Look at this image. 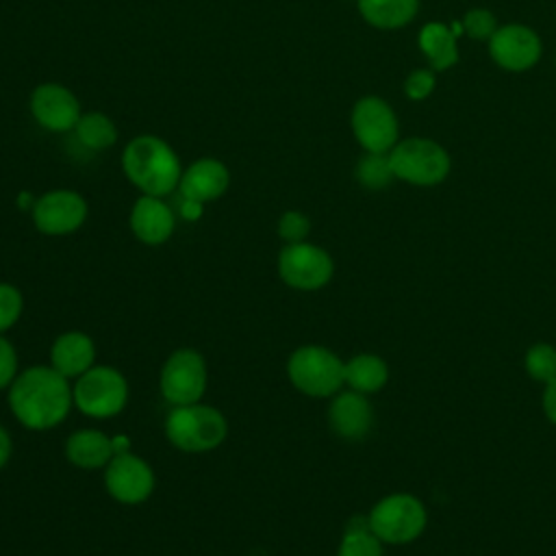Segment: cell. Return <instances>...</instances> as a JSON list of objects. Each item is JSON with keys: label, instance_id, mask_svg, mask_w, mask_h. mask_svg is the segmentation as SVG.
<instances>
[{"label": "cell", "instance_id": "6da1fadb", "mask_svg": "<svg viewBox=\"0 0 556 556\" xmlns=\"http://www.w3.org/2000/svg\"><path fill=\"white\" fill-rule=\"evenodd\" d=\"M72 406V384L52 365H33L9 387V408L28 430L56 428Z\"/></svg>", "mask_w": 556, "mask_h": 556}, {"label": "cell", "instance_id": "7a4b0ae2", "mask_svg": "<svg viewBox=\"0 0 556 556\" xmlns=\"http://www.w3.org/2000/svg\"><path fill=\"white\" fill-rule=\"evenodd\" d=\"M126 178L146 195H167L180 182L182 167L176 152L156 135L130 139L122 154Z\"/></svg>", "mask_w": 556, "mask_h": 556}, {"label": "cell", "instance_id": "3957f363", "mask_svg": "<svg viewBox=\"0 0 556 556\" xmlns=\"http://www.w3.org/2000/svg\"><path fill=\"white\" fill-rule=\"evenodd\" d=\"M167 441L187 454H202L219 447L228 434V421L215 406L195 402L172 406L165 417Z\"/></svg>", "mask_w": 556, "mask_h": 556}, {"label": "cell", "instance_id": "277c9868", "mask_svg": "<svg viewBox=\"0 0 556 556\" xmlns=\"http://www.w3.org/2000/svg\"><path fill=\"white\" fill-rule=\"evenodd\" d=\"M291 384L311 397H330L345 384V363L321 345H302L287 361Z\"/></svg>", "mask_w": 556, "mask_h": 556}, {"label": "cell", "instance_id": "5b68a950", "mask_svg": "<svg viewBox=\"0 0 556 556\" xmlns=\"http://www.w3.org/2000/svg\"><path fill=\"white\" fill-rule=\"evenodd\" d=\"M74 406L91 419L119 415L128 402V380L111 365H93L72 384Z\"/></svg>", "mask_w": 556, "mask_h": 556}, {"label": "cell", "instance_id": "8992f818", "mask_svg": "<svg viewBox=\"0 0 556 556\" xmlns=\"http://www.w3.org/2000/svg\"><path fill=\"white\" fill-rule=\"evenodd\" d=\"M206 380L208 371L204 356L193 348H178L165 358L161 367L159 389L172 406L195 404L202 402Z\"/></svg>", "mask_w": 556, "mask_h": 556}, {"label": "cell", "instance_id": "52a82bcc", "mask_svg": "<svg viewBox=\"0 0 556 556\" xmlns=\"http://www.w3.org/2000/svg\"><path fill=\"white\" fill-rule=\"evenodd\" d=\"M393 174L413 185H437L450 172V156L430 139H404L389 152Z\"/></svg>", "mask_w": 556, "mask_h": 556}, {"label": "cell", "instance_id": "ba28073f", "mask_svg": "<svg viewBox=\"0 0 556 556\" xmlns=\"http://www.w3.org/2000/svg\"><path fill=\"white\" fill-rule=\"evenodd\" d=\"M330 254L308 241L287 243L278 254V276L298 291H317L332 278Z\"/></svg>", "mask_w": 556, "mask_h": 556}, {"label": "cell", "instance_id": "9c48e42d", "mask_svg": "<svg viewBox=\"0 0 556 556\" xmlns=\"http://www.w3.org/2000/svg\"><path fill=\"white\" fill-rule=\"evenodd\" d=\"M367 519L371 532L387 543L413 541L426 526L424 506L406 493H395L380 500Z\"/></svg>", "mask_w": 556, "mask_h": 556}, {"label": "cell", "instance_id": "30bf717a", "mask_svg": "<svg viewBox=\"0 0 556 556\" xmlns=\"http://www.w3.org/2000/svg\"><path fill=\"white\" fill-rule=\"evenodd\" d=\"M106 493L119 504H141L154 491V471L141 456L132 452L115 454L104 467Z\"/></svg>", "mask_w": 556, "mask_h": 556}, {"label": "cell", "instance_id": "8fae6325", "mask_svg": "<svg viewBox=\"0 0 556 556\" xmlns=\"http://www.w3.org/2000/svg\"><path fill=\"white\" fill-rule=\"evenodd\" d=\"M87 219V202L72 189H54L43 193L33 204L35 228L50 237H61L78 230Z\"/></svg>", "mask_w": 556, "mask_h": 556}, {"label": "cell", "instance_id": "7c38bea8", "mask_svg": "<svg viewBox=\"0 0 556 556\" xmlns=\"http://www.w3.org/2000/svg\"><path fill=\"white\" fill-rule=\"evenodd\" d=\"M352 130L367 152H387L397 141V122L391 106L374 96L354 104Z\"/></svg>", "mask_w": 556, "mask_h": 556}, {"label": "cell", "instance_id": "4fadbf2b", "mask_svg": "<svg viewBox=\"0 0 556 556\" xmlns=\"http://www.w3.org/2000/svg\"><path fill=\"white\" fill-rule=\"evenodd\" d=\"M30 111L43 128L54 132L74 128L80 117V104L76 96L59 83H43L35 87L30 96Z\"/></svg>", "mask_w": 556, "mask_h": 556}, {"label": "cell", "instance_id": "5bb4252c", "mask_svg": "<svg viewBox=\"0 0 556 556\" xmlns=\"http://www.w3.org/2000/svg\"><path fill=\"white\" fill-rule=\"evenodd\" d=\"M489 48L495 63L510 72L528 70L541 56L539 37L534 35V30L519 24L497 28L489 39Z\"/></svg>", "mask_w": 556, "mask_h": 556}, {"label": "cell", "instance_id": "9a60e30c", "mask_svg": "<svg viewBox=\"0 0 556 556\" xmlns=\"http://www.w3.org/2000/svg\"><path fill=\"white\" fill-rule=\"evenodd\" d=\"M176 228L174 211L159 195H141L130 211V230L146 245L165 243Z\"/></svg>", "mask_w": 556, "mask_h": 556}, {"label": "cell", "instance_id": "2e32d148", "mask_svg": "<svg viewBox=\"0 0 556 556\" xmlns=\"http://www.w3.org/2000/svg\"><path fill=\"white\" fill-rule=\"evenodd\" d=\"M230 185V172L228 167L217 159H200L193 161L180 176L178 189L182 198L195 200V202H211L224 195V191Z\"/></svg>", "mask_w": 556, "mask_h": 556}, {"label": "cell", "instance_id": "e0dca14e", "mask_svg": "<svg viewBox=\"0 0 556 556\" xmlns=\"http://www.w3.org/2000/svg\"><path fill=\"white\" fill-rule=\"evenodd\" d=\"M50 365L67 380L78 378L96 365V343L87 332L67 330L50 348Z\"/></svg>", "mask_w": 556, "mask_h": 556}, {"label": "cell", "instance_id": "ac0fdd59", "mask_svg": "<svg viewBox=\"0 0 556 556\" xmlns=\"http://www.w3.org/2000/svg\"><path fill=\"white\" fill-rule=\"evenodd\" d=\"M328 419L332 430L343 439H361L371 428V406L358 391L334 393Z\"/></svg>", "mask_w": 556, "mask_h": 556}, {"label": "cell", "instance_id": "d6986e66", "mask_svg": "<svg viewBox=\"0 0 556 556\" xmlns=\"http://www.w3.org/2000/svg\"><path fill=\"white\" fill-rule=\"evenodd\" d=\"M65 456L78 469L89 471L106 467L109 460L115 456L113 439L96 428L76 430L65 441Z\"/></svg>", "mask_w": 556, "mask_h": 556}, {"label": "cell", "instance_id": "ffe728a7", "mask_svg": "<svg viewBox=\"0 0 556 556\" xmlns=\"http://www.w3.org/2000/svg\"><path fill=\"white\" fill-rule=\"evenodd\" d=\"M361 15L378 28H397L413 20L417 0H356Z\"/></svg>", "mask_w": 556, "mask_h": 556}, {"label": "cell", "instance_id": "44dd1931", "mask_svg": "<svg viewBox=\"0 0 556 556\" xmlns=\"http://www.w3.org/2000/svg\"><path fill=\"white\" fill-rule=\"evenodd\" d=\"M387 382V365L376 354H356L345 363V384L358 393H374Z\"/></svg>", "mask_w": 556, "mask_h": 556}, {"label": "cell", "instance_id": "7402d4cb", "mask_svg": "<svg viewBox=\"0 0 556 556\" xmlns=\"http://www.w3.org/2000/svg\"><path fill=\"white\" fill-rule=\"evenodd\" d=\"M419 46L434 70H445L458 61L456 33L443 24H426L419 33Z\"/></svg>", "mask_w": 556, "mask_h": 556}, {"label": "cell", "instance_id": "603a6c76", "mask_svg": "<svg viewBox=\"0 0 556 556\" xmlns=\"http://www.w3.org/2000/svg\"><path fill=\"white\" fill-rule=\"evenodd\" d=\"M74 128H76L78 141L89 150H104L113 146L117 139V128L113 119L104 113H96V111L85 113L78 117Z\"/></svg>", "mask_w": 556, "mask_h": 556}, {"label": "cell", "instance_id": "cb8c5ba5", "mask_svg": "<svg viewBox=\"0 0 556 556\" xmlns=\"http://www.w3.org/2000/svg\"><path fill=\"white\" fill-rule=\"evenodd\" d=\"M337 556H382L380 539L371 532L367 517H354L348 523Z\"/></svg>", "mask_w": 556, "mask_h": 556}, {"label": "cell", "instance_id": "d4e9b609", "mask_svg": "<svg viewBox=\"0 0 556 556\" xmlns=\"http://www.w3.org/2000/svg\"><path fill=\"white\" fill-rule=\"evenodd\" d=\"M393 176L395 174L387 152H367L356 165V178L367 189H382Z\"/></svg>", "mask_w": 556, "mask_h": 556}, {"label": "cell", "instance_id": "484cf974", "mask_svg": "<svg viewBox=\"0 0 556 556\" xmlns=\"http://www.w3.org/2000/svg\"><path fill=\"white\" fill-rule=\"evenodd\" d=\"M526 367L534 380L552 382L556 378V350L545 343L530 348L526 354Z\"/></svg>", "mask_w": 556, "mask_h": 556}, {"label": "cell", "instance_id": "4316f807", "mask_svg": "<svg viewBox=\"0 0 556 556\" xmlns=\"http://www.w3.org/2000/svg\"><path fill=\"white\" fill-rule=\"evenodd\" d=\"M22 291L11 282H0V334L15 326V321L22 317Z\"/></svg>", "mask_w": 556, "mask_h": 556}, {"label": "cell", "instance_id": "83f0119b", "mask_svg": "<svg viewBox=\"0 0 556 556\" xmlns=\"http://www.w3.org/2000/svg\"><path fill=\"white\" fill-rule=\"evenodd\" d=\"M311 230V222L300 211H287L278 219V235L287 243H300L306 241V235Z\"/></svg>", "mask_w": 556, "mask_h": 556}, {"label": "cell", "instance_id": "f1b7e54d", "mask_svg": "<svg viewBox=\"0 0 556 556\" xmlns=\"http://www.w3.org/2000/svg\"><path fill=\"white\" fill-rule=\"evenodd\" d=\"M463 30L473 37V39H491L495 28V17L491 11L484 9H473L465 15L463 20Z\"/></svg>", "mask_w": 556, "mask_h": 556}, {"label": "cell", "instance_id": "f546056e", "mask_svg": "<svg viewBox=\"0 0 556 556\" xmlns=\"http://www.w3.org/2000/svg\"><path fill=\"white\" fill-rule=\"evenodd\" d=\"M17 374V352L13 343L0 334V391L9 389Z\"/></svg>", "mask_w": 556, "mask_h": 556}, {"label": "cell", "instance_id": "4dcf8cb0", "mask_svg": "<svg viewBox=\"0 0 556 556\" xmlns=\"http://www.w3.org/2000/svg\"><path fill=\"white\" fill-rule=\"evenodd\" d=\"M434 89V74L428 70H415L404 85V91L410 100H421Z\"/></svg>", "mask_w": 556, "mask_h": 556}, {"label": "cell", "instance_id": "1f68e13d", "mask_svg": "<svg viewBox=\"0 0 556 556\" xmlns=\"http://www.w3.org/2000/svg\"><path fill=\"white\" fill-rule=\"evenodd\" d=\"M543 408H545L549 421L556 424V378L552 382H547V389L543 395Z\"/></svg>", "mask_w": 556, "mask_h": 556}, {"label": "cell", "instance_id": "d6a6232c", "mask_svg": "<svg viewBox=\"0 0 556 556\" xmlns=\"http://www.w3.org/2000/svg\"><path fill=\"white\" fill-rule=\"evenodd\" d=\"M13 452V443H11V434L7 432V428L0 424V469L9 463Z\"/></svg>", "mask_w": 556, "mask_h": 556}, {"label": "cell", "instance_id": "836d02e7", "mask_svg": "<svg viewBox=\"0 0 556 556\" xmlns=\"http://www.w3.org/2000/svg\"><path fill=\"white\" fill-rule=\"evenodd\" d=\"M180 215L189 222H195L200 215H202V202H195V200H189V198H182V204H180Z\"/></svg>", "mask_w": 556, "mask_h": 556}, {"label": "cell", "instance_id": "e575fe53", "mask_svg": "<svg viewBox=\"0 0 556 556\" xmlns=\"http://www.w3.org/2000/svg\"><path fill=\"white\" fill-rule=\"evenodd\" d=\"M113 450H115V454H122V452H130V450H128V437H124V434H117V437H113Z\"/></svg>", "mask_w": 556, "mask_h": 556}, {"label": "cell", "instance_id": "d590c367", "mask_svg": "<svg viewBox=\"0 0 556 556\" xmlns=\"http://www.w3.org/2000/svg\"><path fill=\"white\" fill-rule=\"evenodd\" d=\"M24 204H26V206L30 204V195H28V193H22V195H20V206H24Z\"/></svg>", "mask_w": 556, "mask_h": 556}]
</instances>
